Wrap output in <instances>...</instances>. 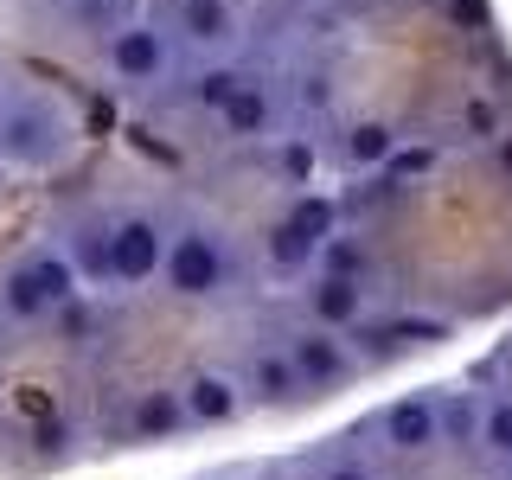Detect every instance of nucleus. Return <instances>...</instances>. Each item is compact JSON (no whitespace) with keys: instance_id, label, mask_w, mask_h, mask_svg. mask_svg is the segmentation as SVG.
I'll return each mask as SVG.
<instances>
[{"instance_id":"obj_1","label":"nucleus","mask_w":512,"mask_h":480,"mask_svg":"<svg viewBox=\"0 0 512 480\" xmlns=\"http://www.w3.org/2000/svg\"><path fill=\"white\" fill-rule=\"evenodd\" d=\"M167 288L180 301H205V295H224V288L237 282V256L231 244L212 231V224H186L180 237L167 244Z\"/></svg>"},{"instance_id":"obj_2","label":"nucleus","mask_w":512,"mask_h":480,"mask_svg":"<svg viewBox=\"0 0 512 480\" xmlns=\"http://www.w3.org/2000/svg\"><path fill=\"white\" fill-rule=\"evenodd\" d=\"M64 141H71V128L52 103H13L7 116H0V160H13V167H52L64 154Z\"/></svg>"},{"instance_id":"obj_3","label":"nucleus","mask_w":512,"mask_h":480,"mask_svg":"<svg viewBox=\"0 0 512 480\" xmlns=\"http://www.w3.org/2000/svg\"><path fill=\"white\" fill-rule=\"evenodd\" d=\"M160 263H167V231H160L154 218H122L116 231H109V282H128V288H141V282H154L160 276Z\"/></svg>"},{"instance_id":"obj_4","label":"nucleus","mask_w":512,"mask_h":480,"mask_svg":"<svg viewBox=\"0 0 512 480\" xmlns=\"http://www.w3.org/2000/svg\"><path fill=\"white\" fill-rule=\"evenodd\" d=\"M378 442L391 448V455H429L436 442H448L442 436V397H397L391 410L378 416Z\"/></svg>"},{"instance_id":"obj_5","label":"nucleus","mask_w":512,"mask_h":480,"mask_svg":"<svg viewBox=\"0 0 512 480\" xmlns=\"http://www.w3.org/2000/svg\"><path fill=\"white\" fill-rule=\"evenodd\" d=\"M288 359H295L301 384H308V391H320V397H333V391L352 378V352H346V340H333V327H301V333H288Z\"/></svg>"},{"instance_id":"obj_6","label":"nucleus","mask_w":512,"mask_h":480,"mask_svg":"<svg viewBox=\"0 0 512 480\" xmlns=\"http://www.w3.org/2000/svg\"><path fill=\"white\" fill-rule=\"evenodd\" d=\"M109 71L122 84H154L167 71V39L154 26H116L109 32Z\"/></svg>"},{"instance_id":"obj_7","label":"nucleus","mask_w":512,"mask_h":480,"mask_svg":"<svg viewBox=\"0 0 512 480\" xmlns=\"http://www.w3.org/2000/svg\"><path fill=\"white\" fill-rule=\"evenodd\" d=\"M244 391L256 397V404H276V410H288V404H301V397H308V384H301L295 359H288V346H263V352L250 359Z\"/></svg>"},{"instance_id":"obj_8","label":"nucleus","mask_w":512,"mask_h":480,"mask_svg":"<svg viewBox=\"0 0 512 480\" xmlns=\"http://www.w3.org/2000/svg\"><path fill=\"white\" fill-rule=\"evenodd\" d=\"M250 404V391L237 384L231 372H192L186 378V410H192V423H237Z\"/></svg>"},{"instance_id":"obj_9","label":"nucleus","mask_w":512,"mask_h":480,"mask_svg":"<svg viewBox=\"0 0 512 480\" xmlns=\"http://www.w3.org/2000/svg\"><path fill=\"white\" fill-rule=\"evenodd\" d=\"M186 423H192L186 391H173V384H148L135 397V442H173Z\"/></svg>"},{"instance_id":"obj_10","label":"nucleus","mask_w":512,"mask_h":480,"mask_svg":"<svg viewBox=\"0 0 512 480\" xmlns=\"http://www.w3.org/2000/svg\"><path fill=\"white\" fill-rule=\"evenodd\" d=\"M308 314H314V327H359L365 320V282H346V276H314L308 288Z\"/></svg>"},{"instance_id":"obj_11","label":"nucleus","mask_w":512,"mask_h":480,"mask_svg":"<svg viewBox=\"0 0 512 480\" xmlns=\"http://www.w3.org/2000/svg\"><path fill=\"white\" fill-rule=\"evenodd\" d=\"M269 122H276V109H269V90L263 84H244L231 103H224V135H237V141L269 135Z\"/></svg>"},{"instance_id":"obj_12","label":"nucleus","mask_w":512,"mask_h":480,"mask_svg":"<svg viewBox=\"0 0 512 480\" xmlns=\"http://www.w3.org/2000/svg\"><path fill=\"white\" fill-rule=\"evenodd\" d=\"M180 32L192 45H224L237 32V20H231L224 0H180Z\"/></svg>"},{"instance_id":"obj_13","label":"nucleus","mask_w":512,"mask_h":480,"mask_svg":"<svg viewBox=\"0 0 512 480\" xmlns=\"http://www.w3.org/2000/svg\"><path fill=\"white\" fill-rule=\"evenodd\" d=\"M397 148H404V141H397L391 122H359V128L346 135V160H352V167H384Z\"/></svg>"},{"instance_id":"obj_14","label":"nucleus","mask_w":512,"mask_h":480,"mask_svg":"<svg viewBox=\"0 0 512 480\" xmlns=\"http://www.w3.org/2000/svg\"><path fill=\"white\" fill-rule=\"evenodd\" d=\"M45 308H52V301H45V288H39V276H32L26 263L13 269L7 282H0V314H13L20 327H26V320H39Z\"/></svg>"},{"instance_id":"obj_15","label":"nucleus","mask_w":512,"mask_h":480,"mask_svg":"<svg viewBox=\"0 0 512 480\" xmlns=\"http://www.w3.org/2000/svg\"><path fill=\"white\" fill-rule=\"evenodd\" d=\"M26 269L39 276V288H45V301H52V308H64V301H77V263H71L64 250H39Z\"/></svg>"},{"instance_id":"obj_16","label":"nucleus","mask_w":512,"mask_h":480,"mask_svg":"<svg viewBox=\"0 0 512 480\" xmlns=\"http://www.w3.org/2000/svg\"><path fill=\"white\" fill-rule=\"evenodd\" d=\"M333 218H340V205H333L327 192H301V199L288 205V224H295L301 237H314V244H327V237H333Z\"/></svg>"},{"instance_id":"obj_17","label":"nucleus","mask_w":512,"mask_h":480,"mask_svg":"<svg viewBox=\"0 0 512 480\" xmlns=\"http://www.w3.org/2000/svg\"><path fill=\"white\" fill-rule=\"evenodd\" d=\"M314 263H320V276H346V282H359L365 269H372V256H365L359 244H352V237H340V231H333L327 244H320V256H314Z\"/></svg>"},{"instance_id":"obj_18","label":"nucleus","mask_w":512,"mask_h":480,"mask_svg":"<svg viewBox=\"0 0 512 480\" xmlns=\"http://www.w3.org/2000/svg\"><path fill=\"white\" fill-rule=\"evenodd\" d=\"M480 448H487L493 461H512V397H493V404L480 410Z\"/></svg>"},{"instance_id":"obj_19","label":"nucleus","mask_w":512,"mask_h":480,"mask_svg":"<svg viewBox=\"0 0 512 480\" xmlns=\"http://www.w3.org/2000/svg\"><path fill=\"white\" fill-rule=\"evenodd\" d=\"M269 256H276V269H308L314 263V256H320V244H314V237H301L295 231V224H276V237H269Z\"/></svg>"},{"instance_id":"obj_20","label":"nucleus","mask_w":512,"mask_h":480,"mask_svg":"<svg viewBox=\"0 0 512 480\" xmlns=\"http://www.w3.org/2000/svg\"><path fill=\"white\" fill-rule=\"evenodd\" d=\"M237 90H244V77H237L231 64H218V71H199V84H192V103H199V109H218V116H224V103H231Z\"/></svg>"},{"instance_id":"obj_21","label":"nucleus","mask_w":512,"mask_h":480,"mask_svg":"<svg viewBox=\"0 0 512 480\" xmlns=\"http://www.w3.org/2000/svg\"><path fill=\"white\" fill-rule=\"evenodd\" d=\"M461 128H468L474 141L500 135V109H493V96H468V103H461Z\"/></svg>"},{"instance_id":"obj_22","label":"nucleus","mask_w":512,"mask_h":480,"mask_svg":"<svg viewBox=\"0 0 512 480\" xmlns=\"http://www.w3.org/2000/svg\"><path fill=\"white\" fill-rule=\"evenodd\" d=\"M429 167H436V148H397L391 160H384V173H391V180H423Z\"/></svg>"},{"instance_id":"obj_23","label":"nucleus","mask_w":512,"mask_h":480,"mask_svg":"<svg viewBox=\"0 0 512 480\" xmlns=\"http://www.w3.org/2000/svg\"><path fill=\"white\" fill-rule=\"evenodd\" d=\"M448 13H455L461 26H480V32L493 26V7H487V0H448Z\"/></svg>"},{"instance_id":"obj_24","label":"nucleus","mask_w":512,"mask_h":480,"mask_svg":"<svg viewBox=\"0 0 512 480\" xmlns=\"http://www.w3.org/2000/svg\"><path fill=\"white\" fill-rule=\"evenodd\" d=\"M320 480H378V474L359 468V461H340V468H320Z\"/></svg>"},{"instance_id":"obj_25","label":"nucleus","mask_w":512,"mask_h":480,"mask_svg":"<svg viewBox=\"0 0 512 480\" xmlns=\"http://www.w3.org/2000/svg\"><path fill=\"white\" fill-rule=\"evenodd\" d=\"M500 160H506V167H512V141H506V148H500Z\"/></svg>"},{"instance_id":"obj_26","label":"nucleus","mask_w":512,"mask_h":480,"mask_svg":"<svg viewBox=\"0 0 512 480\" xmlns=\"http://www.w3.org/2000/svg\"><path fill=\"white\" fill-rule=\"evenodd\" d=\"M423 7H448V0H423Z\"/></svg>"}]
</instances>
